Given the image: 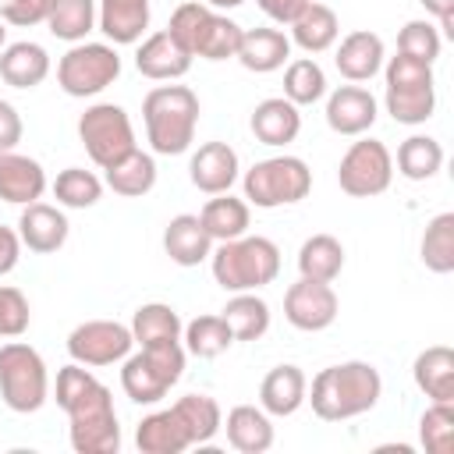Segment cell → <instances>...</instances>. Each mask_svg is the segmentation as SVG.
I'll use <instances>...</instances> for the list:
<instances>
[{
  "label": "cell",
  "mask_w": 454,
  "mask_h": 454,
  "mask_svg": "<svg viewBox=\"0 0 454 454\" xmlns=\"http://www.w3.org/2000/svg\"><path fill=\"white\" fill-rule=\"evenodd\" d=\"M57 404L67 411V436L78 454H117L121 450V426L114 411V397L106 383H99L89 365L71 362L57 372Z\"/></svg>",
  "instance_id": "6da1fadb"
},
{
  "label": "cell",
  "mask_w": 454,
  "mask_h": 454,
  "mask_svg": "<svg viewBox=\"0 0 454 454\" xmlns=\"http://www.w3.org/2000/svg\"><path fill=\"white\" fill-rule=\"evenodd\" d=\"M380 394H383L380 369L355 358V362L319 369L312 376V390H305V401H312V411L323 422H344L372 411Z\"/></svg>",
  "instance_id": "7a4b0ae2"
},
{
  "label": "cell",
  "mask_w": 454,
  "mask_h": 454,
  "mask_svg": "<svg viewBox=\"0 0 454 454\" xmlns=\"http://www.w3.org/2000/svg\"><path fill=\"white\" fill-rule=\"evenodd\" d=\"M145 138L160 156H181L195 142L199 96L188 85H156L142 99Z\"/></svg>",
  "instance_id": "3957f363"
},
{
  "label": "cell",
  "mask_w": 454,
  "mask_h": 454,
  "mask_svg": "<svg viewBox=\"0 0 454 454\" xmlns=\"http://www.w3.org/2000/svg\"><path fill=\"white\" fill-rule=\"evenodd\" d=\"M213 280L238 294V291H259L277 280L280 273V248L262 234H241L231 241H220L216 252H209Z\"/></svg>",
  "instance_id": "277c9868"
},
{
  "label": "cell",
  "mask_w": 454,
  "mask_h": 454,
  "mask_svg": "<svg viewBox=\"0 0 454 454\" xmlns=\"http://www.w3.org/2000/svg\"><path fill=\"white\" fill-rule=\"evenodd\" d=\"M167 32L181 43V50L195 60H227L238 53V43H241V25L231 21L227 14H216L213 7H206L202 0H188L181 4L174 14H170V25Z\"/></svg>",
  "instance_id": "5b68a950"
},
{
  "label": "cell",
  "mask_w": 454,
  "mask_h": 454,
  "mask_svg": "<svg viewBox=\"0 0 454 454\" xmlns=\"http://www.w3.org/2000/svg\"><path fill=\"white\" fill-rule=\"evenodd\" d=\"M387 74V114L397 124H426L436 110V85H433V64L415 60L408 53H397L383 67Z\"/></svg>",
  "instance_id": "8992f818"
},
{
  "label": "cell",
  "mask_w": 454,
  "mask_h": 454,
  "mask_svg": "<svg viewBox=\"0 0 454 454\" xmlns=\"http://www.w3.org/2000/svg\"><path fill=\"white\" fill-rule=\"evenodd\" d=\"M0 397L11 411H39L50 397V372L43 355L25 340L0 344Z\"/></svg>",
  "instance_id": "52a82bcc"
},
{
  "label": "cell",
  "mask_w": 454,
  "mask_h": 454,
  "mask_svg": "<svg viewBox=\"0 0 454 454\" xmlns=\"http://www.w3.org/2000/svg\"><path fill=\"white\" fill-rule=\"evenodd\" d=\"M245 199L259 209L294 206L312 192V170L298 156H270L245 170Z\"/></svg>",
  "instance_id": "ba28073f"
},
{
  "label": "cell",
  "mask_w": 454,
  "mask_h": 454,
  "mask_svg": "<svg viewBox=\"0 0 454 454\" xmlns=\"http://www.w3.org/2000/svg\"><path fill=\"white\" fill-rule=\"evenodd\" d=\"M181 372H184V348H181V340L153 344V348H142L138 355L124 358L121 387H124V394L135 404H156L181 380Z\"/></svg>",
  "instance_id": "9c48e42d"
},
{
  "label": "cell",
  "mask_w": 454,
  "mask_h": 454,
  "mask_svg": "<svg viewBox=\"0 0 454 454\" xmlns=\"http://www.w3.org/2000/svg\"><path fill=\"white\" fill-rule=\"evenodd\" d=\"M121 74V57L110 43H71V50L57 60V85L74 96H96L114 85Z\"/></svg>",
  "instance_id": "30bf717a"
},
{
  "label": "cell",
  "mask_w": 454,
  "mask_h": 454,
  "mask_svg": "<svg viewBox=\"0 0 454 454\" xmlns=\"http://www.w3.org/2000/svg\"><path fill=\"white\" fill-rule=\"evenodd\" d=\"M78 138L89 153V160L96 167H110L117 160H124L135 145V128L124 106L117 103H92L82 117H78Z\"/></svg>",
  "instance_id": "8fae6325"
},
{
  "label": "cell",
  "mask_w": 454,
  "mask_h": 454,
  "mask_svg": "<svg viewBox=\"0 0 454 454\" xmlns=\"http://www.w3.org/2000/svg\"><path fill=\"white\" fill-rule=\"evenodd\" d=\"M394 181V156L380 138H358L348 145L337 167V184L351 199L383 195Z\"/></svg>",
  "instance_id": "7c38bea8"
},
{
  "label": "cell",
  "mask_w": 454,
  "mask_h": 454,
  "mask_svg": "<svg viewBox=\"0 0 454 454\" xmlns=\"http://www.w3.org/2000/svg\"><path fill=\"white\" fill-rule=\"evenodd\" d=\"M131 344H135L131 326H124L117 319H89V323H78L67 333V355H71V362H82L89 369L124 362L131 355Z\"/></svg>",
  "instance_id": "4fadbf2b"
},
{
  "label": "cell",
  "mask_w": 454,
  "mask_h": 454,
  "mask_svg": "<svg viewBox=\"0 0 454 454\" xmlns=\"http://www.w3.org/2000/svg\"><path fill=\"white\" fill-rule=\"evenodd\" d=\"M337 291L326 284V280H309L301 277L298 284L287 287L284 294V319L294 326V330H305V333H319L326 330L333 319H337Z\"/></svg>",
  "instance_id": "5bb4252c"
},
{
  "label": "cell",
  "mask_w": 454,
  "mask_h": 454,
  "mask_svg": "<svg viewBox=\"0 0 454 454\" xmlns=\"http://www.w3.org/2000/svg\"><path fill=\"white\" fill-rule=\"evenodd\" d=\"M326 124L337 135H365L376 124V96L362 85H340L326 99Z\"/></svg>",
  "instance_id": "9a60e30c"
},
{
  "label": "cell",
  "mask_w": 454,
  "mask_h": 454,
  "mask_svg": "<svg viewBox=\"0 0 454 454\" xmlns=\"http://www.w3.org/2000/svg\"><path fill=\"white\" fill-rule=\"evenodd\" d=\"M43 192H46L43 163L14 149H0V199L14 206H28V202H39Z\"/></svg>",
  "instance_id": "2e32d148"
},
{
  "label": "cell",
  "mask_w": 454,
  "mask_h": 454,
  "mask_svg": "<svg viewBox=\"0 0 454 454\" xmlns=\"http://www.w3.org/2000/svg\"><path fill=\"white\" fill-rule=\"evenodd\" d=\"M238 153L227 145V142H206L192 153V163H188V174H192V184L206 195H220V192H231V184L238 181Z\"/></svg>",
  "instance_id": "e0dca14e"
},
{
  "label": "cell",
  "mask_w": 454,
  "mask_h": 454,
  "mask_svg": "<svg viewBox=\"0 0 454 454\" xmlns=\"http://www.w3.org/2000/svg\"><path fill=\"white\" fill-rule=\"evenodd\" d=\"M135 67H138V74H145L153 82H174V78H184L188 74L192 57L163 28V32H153L149 39H142V46L135 50Z\"/></svg>",
  "instance_id": "ac0fdd59"
},
{
  "label": "cell",
  "mask_w": 454,
  "mask_h": 454,
  "mask_svg": "<svg viewBox=\"0 0 454 454\" xmlns=\"http://www.w3.org/2000/svg\"><path fill=\"white\" fill-rule=\"evenodd\" d=\"M67 231H71L67 216L57 206H50V202H28L25 213H21V220H18L21 245L28 252H39V255L57 252L67 241Z\"/></svg>",
  "instance_id": "d6986e66"
},
{
  "label": "cell",
  "mask_w": 454,
  "mask_h": 454,
  "mask_svg": "<svg viewBox=\"0 0 454 454\" xmlns=\"http://www.w3.org/2000/svg\"><path fill=\"white\" fill-rule=\"evenodd\" d=\"M305 390H309V380L298 365H273L259 383V408L266 415L287 419L305 404Z\"/></svg>",
  "instance_id": "ffe728a7"
},
{
  "label": "cell",
  "mask_w": 454,
  "mask_h": 454,
  "mask_svg": "<svg viewBox=\"0 0 454 454\" xmlns=\"http://www.w3.org/2000/svg\"><path fill=\"white\" fill-rule=\"evenodd\" d=\"M333 64L348 82H369L383 67V39L369 28H355L340 39Z\"/></svg>",
  "instance_id": "44dd1931"
},
{
  "label": "cell",
  "mask_w": 454,
  "mask_h": 454,
  "mask_svg": "<svg viewBox=\"0 0 454 454\" xmlns=\"http://www.w3.org/2000/svg\"><path fill=\"white\" fill-rule=\"evenodd\" d=\"M252 135L262 142V145H287V142H294L298 138V131H301V114H298V106L291 103V99H284V96H270V99H262L255 110H252Z\"/></svg>",
  "instance_id": "7402d4cb"
},
{
  "label": "cell",
  "mask_w": 454,
  "mask_h": 454,
  "mask_svg": "<svg viewBox=\"0 0 454 454\" xmlns=\"http://www.w3.org/2000/svg\"><path fill=\"white\" fill-rule=\"evenodd\" d=\"M411 376H415V387L429 401H436V404L454 401V351L447 344H433V348L419 351L415 365H411Z\"/></svg>",
  "instance_id": "603a6c76"
},
{
  "label": "cell",
  "mask_w": 454,
  "mask_h": 454,
  "mask_svg": "<svg viewBox=\"0 0 454 454\" xmlns=\"http://www.w3.org/2000/svg\"><path fill=\"white\" fill-rule=\"evenodd\" d=\"M99 32L114 46H131L149 28V0H99Z\"/></svg>",
  "instance_id": "cb8c5ba5"
},
{
  "label": "cell",
  "mask_w": 454,
  "mask_h": 454,
  "mask_svg": "<svg viewBox=\"0 0 454 454\" xmlns=\"http://www.w3.org/2000/svg\"><path fill=\"white\" fill-rule=\"evenodd\" d=\"M163 252L177 266H199L202 259H209L213 238L206 234V227H202V220L195 213H181L163 231Z\"/></svg>",
  "instance_id": "d4e9b609"
},
{
  "label": "cell",
  "mask_w": 454,
  "mask_h": 454,
  "mask_svg": "<svg viewBox=\"0 0 454 454\" xmlns=\"http://www.w3.org/2000/svg\"><path fill=\"white\" fill-rule=\"evenodd\" d=\"M241 67L255 71V74H270L277 67H284V60L291 57V39L280 28H248L241 32L238 53Z\"/></svg>",
  "instance_id": "484cf974"
},
{
  "label": "cell",
  "mask_w": 454,
  "mask_h": 454,
  "mask_svg": "<svg viewBox=\"0 0 454 454\" xmlns=\"http://www.w3.org/2000/svg\"><path fill=\"white\" fill-rule=\"evenodd\" d=\"M227 429V443L241 454H266L273 447V422L262 408L255 404H238L227 411V422H220Z\"/></svg>",
  "instance_id": "4316f807"
},
{
  "label": "cell",
  "mask_w": 454,
  "mask_h": 454,
  "mask_svg": "<svg viewBox=\"0 0 454 454\" xmlns=\"http://www.w3.org/2000/svg\"><path fill=\"white\" fill-rule=\"evenodd\" d=\"M135 447L142 454H181L192 447V436L184 429V422L177 419L174 408H163V411H153L138 422L135 429Z\"/></svg>",
  "instance_id": "83f0119b"
},
{
  "label": "cell",
  "mask_w": 454,
  "mask_h": 454,
  "mask_svg": "<svg viewBox=\"0 0 454 454\" xmlns=\"http://www.w3.org/2000/svg\"><path fill=\"white\" fill-rule=\"evenodd\" d=\"M50 74V53L39 43H11L0 53V78L11 89H35Z\"/></svg>",
  "instance_id": "f1b7e54d"
},
{
  "label": "cell",
  "mask_w": 454,
  "mask_h": 454,
  "mask_svg": "<svg viewBox=\"0 0 454 454\" xmlns=\"http://www.w3.org/2000/svg\"><path fill=\"white\" fill-rule=\"evenodd\" d=\"M337 35H340V21H337L333 7L316 4V0L291 21V43L301 46L305 53H323V50H330V46L337 43Z\"/></svg>",
  "instance_id": "f546056e"
},
{
  "label": "cell",
  "mask_w": 454,
  "mask_h": 454,
  "mask_svg": "<svg viewBox=\"0 0 454 454\" xmlns=\"http://www.w3.org/2000/svg\"><path fill=\"white\" fill-rule=\"evenodd\" d=\"M199 220H202L206 234H209L213 241H231V238H241V234L248 231L252 209H248L245 199H234L231 192H220V195H213V199L202 206Z\"/></svg>",
  "instance_id": "4dcf8cb0"
},
{
  "label": "cell",
  "mask_w": 454,
  "mask_h": 454,
  "mask_svg": "<svg viewBox=\"0 0 454 454\" xmlns=\"http://www.w3.org/2000/svg\"><path fill=\"white\" fill-rule=\"evenodd\" d=\"M106 184L114 188V195L142 199L156 184V160L149 153H142V149H131L124 160L106 167Z\"/></svg>",
  "instance_id": "1f68e13d"
},
{
  "label": "cell",
  "mask_w": 454,
  "mask_h": 454,
  "mask_svg": "<svg viewBox=\"0 0 454 454\" xmlns=\"http://www.w3.org/2000/svg\"><path fill=\"white\" fill-rule=\"evenodd\" d=\"M340 270H344V245L333 234H312L301 241V248H298V273L301 277L333 284Z\"/></svg>",
  "instance_id": "d6a6232c"
},
{
  "label": "cell",
  "mask_w": 454,
  "mask_h": 454,
  "mask_svg": "<svg viewBox=\"0 0 454 454\" xmlns=\"http://www.w3.org/2000/svg\"><path fill=\"white\" fill-rule=\"evenodd\" d=\"M220 316L231 326L234 340H259L270 330V305L255 291H238Z\"/></svg>",
  "instance_id": "836d02e7"
},
{
  "label": "cell",
  "mask_w": 454,
  "mask_h": 454,
  "mask_svg": "<svg viewBox=\"0 0 454 454\" xmlns=\"http://www.w3.org/2000/svg\"><path fill=\"white\" fill-rule=\"evenodd\" d=\"M131 337L135 344L142 348H153V344H174L181 340V319L170 305L163 301H149V305H138L135 316H131Z\"/></svg>",
  "instance_id": "e575fe53"
},
{
  "label": "cell",
  "mask_w": 454,
  "mask_h": 454,
  "mask_svg": "<svg viewBox=\"0 0 454 454\" xmlns=\"http://www.w3.org/2000/svg\"><path fill=\"white\" fill-rule=\"evenodd\" d=\"M443 167V145L433 135H408L397 145V174L408 181H429Z\"/></svg>",
  "instance_id": "d590c367"
},
{
  "label": "cell",
  "mask_w": 454,
  "mask_h": 454,
  "mask_svg": "<svg viewBox=\"0 0 454 454\" xmlns=\"http://www.w3.org/2000/svg\"><path fill=\"white\" fill-rule=\"evenodd\" d=\"M419 255L426 262V270L433 273H450L454 270V213H436L419 241Z\"/></svg>",
  "instance_id": "8d00e7d4"
},
{
  "label": "cell",
  "mask_w": 454,
  "mask_h": 454,
  "mask_svg": "<svg viewBox=\"0 0 454 454\" xmlns=\"http://www.w3.org/2000/svg\"><path fill=\"white\" fill-rule=\"evenodd\" d=\"M96 21H99L96 0H57V7L46 18L50 32L64 43H85V35L96 28Z\"/></svg>",
  "instance_id": "74e56055"
},
{
  "label": "cell",
  "mask_w": 454,
  "mask_h": 454,
  "mask_svg": "<svg viewBox=\"0 0 454 454\" xmlns=\"http://www.w3.org/2000/svg\"><path fill=\"white\" fill-rule=\"evenodd\" d=\"M177 411V419L184 422L192 443H209L216 433H220V422H223V411L220 404L209 397V394H184L177 404H170Z\"/></svg>",
  "instance_id": "f35d334b"
},
{
  "label": "cell",
  "mask_w": 454,
  "mask_h": 454,
  "mask_svg": "<svg viewBox=\"0 0 454 454\" xmlns=\"http://www.w3.org/2000/svg\"><path fill=\"white\" fill-rule=\"evenodd\" d=\"M181 330H184V351L195 358H216L234 344V333L223 323V316H195Z\"/></svg>",
  "instance_id": "ab89813d"
},
{
  "label": "cell",
  "mask_w": 454,
  "mask_h": 454,
  "mask_svg": "<svg viewBox=\"0 0 454 454\" xmlns=\"http://www.w3.org/2000/svg\"><path fill=\"white\" fill-rule=\"evenodd\" d=\"M326 96V74L316 60L298 57L287 64L284 71V99H291L294 106H312Z\"/></svg>",
  "instance_id": "60d3db41"
},
{
  "label": "cell",
  "mask_w": 454,
  "mask_h": 454,
  "mask_svg": "<svg viewBox=\"0 0 454 454\" xmlns=\"http://www.w3.org/2000/svg\"><path fill=\"white\" fill-rule=\"evenodd\" d=\"M53 195L67 209H89V206H96L103 199V181L85 167H67V170L57 174Z\"/></svg>",
  "instance_id": "b9f144b4"
},
{
  "label": "cell",
  "mask_w": 454,
  "mask_h": 454,
  "mask_svg": "<svg viewBox=\"0 0 454 454\" xmlns=\"http://www.w3.org/2000/svg\"><path fill=\"white\" fill-rule=\"evenodd\" d=\"M419 440L426 447V454H450V440H454V408L450 404H429L419 419Z\"/></svg>",
  "instance_id": "7bdbcfd3"
},
{
  "label": "cell",
  "mask_w": 454,
  "mask_h": 454,
  "mask_svg": "<svg viewBox=\"0 0 454 454\" xmlns=\"http://www.w3.org/2000/svg\"><path fill=\"white\" fill-rule=\"evenodd\" d=\"M440 46H443V39H440V28L436 25H429V21H408L401 32H397V53H408V57H415V60H426V64H433L436 57H440Z\"/></svg>",
  "instance_id": "ee69618b"
},
{
  "label": "cell",
  "mask_w": 454,
  "mask_h": 454,
  "mask_svg": "<svg viewBox=\"0 0 454 454\" xmlns=\"http://www.w3.org/2000/svg\"><path fill=\"white\" fill-rule=\"evenodd\" d=\"M28 298L11 287V284H0V337H21L28 330Z\"/></svg>",
  "instance_id": "f6af8a7d"
},
{
  "label": "cell",
  "mask_w": 454,
  "mask_h": 454,
  "mask_svg": "<svg viewBox=\"0 0 454 454\" xmlns=\"http://www.w3.org/2000/svg\"><path fill=\"white\" fill-rule=\"evenodd\" d=\"M53 7H57V0H0V21L32 28V25H43Z\"/></svg>",
  "instance_id": "bcb514c9"
},
{
  "label": "cell",
  "mask_w": 454,
  "mask_h": 454,
  "mask_svg": "<svg viewBox=\"0 0 454 454\" xmlns=\"http://www.w3.org/2000/svg\"><path fill=\"white\" fill-rule=\"evenodd\" d=\"M259 4V11L270 18V21H277V25H291L312 0H255Z\"/></svg>",
  "instance_id": "7dc6e473"
},
{
  "label": "cell",
  "mask_w": 454,
  "mask_h": 454,
  "mask_svg": "<svg viewBox=\"0 0 454 454\" xmlns=\"http://www.w3.org/2000/svg\"><path fill=\"white\" fill-rule=\"evenodd\" d=\"M21 114L7 99H0V149H14L21 142Z\"/></svg>",
  "instance_id": "c3c4849f"
},
{
  "label": "cell",
  "mask_w": 454,
  "mask_h": 454,
  "mask_svg": "<svg viewBox=\"0 0 454 454\" xmlns=\"http://www.w3.org/2000/svg\"><path fill=\"white\" fill-rule=\"evenodd\" d=\"M18 255H21V238H18V231H11V227L0 223V277L18 266Z\"/></svg>",
  "instance_id": "681fc988"
},
{
  "label": "cell",
  "mask_w": 454,
  "mask_h": 454,
  "mask_svg": "<svg viewBox=\"0 0 454 454\" xmlns=\"http://www.w3.org/2000/svg\"><path fill=\"white\" fill-rule=\"evenodd\" d=\"M436 21H440V28H443V35H454V0H419Z\"/></svg>",
  "instance_id": "f907efd6"
},
{
  "label": "cell",
  "mask_w": 454,
  "mask_h": 454,
  "mask_svg": "<svg viewBox=\"0 0 454 454\" xmlns=\"http://www.w3.org/2000/svg\"><path fill=\"white\" fill-rule=\"evenodd\" d=\"M202 4L213 7V11H216V7H220V11H231V7H241L245 0H202Z\"/></svg>",
  "instance_id": "816d5d0a"
},
{
  "label": "cell",
  "mask_w": 454,
  "mask_h": 454,
  "mask_svg": "<svg viewBox=\"0 0 454 454\" xmlns=\"http://www.w3.org/2000/svg\"><path fill=\"white\" fill-rule=\"evenodd\" d=\"M4 35H7V28H4V21H0V46H4Z\"/></svg>",
  "instance_id": "f5cc1de1"
}]
</instances>
